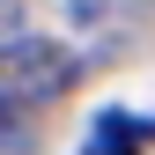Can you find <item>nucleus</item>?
<instances>
[{
  "label": "nucleus",
  "instance_id": "nucleus-2",
  "mask_svg": "<svg viewBox=\"0 0 155 155\" xmlns=\"http://www.w3.org/2000/svg\"><path fill=\"white\" fill-rule=\"evenodd\" d=\"M155 148V118H133V111H104L89 126V155H140Z\"/></svg>",
  "mask_w": 155,
  "mask_h": 155
},
{
  "label": "nucleus",
  "instance_id": "nucleus-1",
  "mask_svg": "<svg viewBox=\"0 0 155 155\" xmlns=\"http://www.w3.org/2000/svg\"><path fill=\"white\" fill-rule=\"evenodd\" d=\"M0 89L8 96H67L74 89V52H59L52 37H0Z\"/></svg>",
  "mask_w": 155,
  "mask_h": 155
},
{
  "label": "nucleus",
  "instance_id": "nucleus-4",
  "mask_svg": "<svg viewBox=\"0 0 155 155\" xmlns=\"http://www.w3.org/2000/svg\"><path fill=\"white\" fill-rule=\"evenodd\" d=\"M0 133H15V111H8V89H0Z\"/></svg>",
  "mask_w": 155,
  "mask_h": 155
},
{
  "label": "nucleus",
  "instance_id": "nucleus-3",
  "mask_svg": "<svg viewBox=\"0 0 155 155\" xmlns=\"http://www.w3.org/2000/svg\"><path fill=\"white\" fill-rule=\"evenodd\" d=\"M22 30V0H0V37H15Z\"/></svg>",
  "mask_w": 155,
  "mask_h": 155
}]
</instances>
